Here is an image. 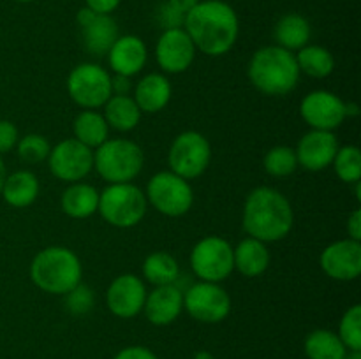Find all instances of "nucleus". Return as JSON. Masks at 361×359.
<instances>
[{
  "instance_id": "f257e3e1",
  "label": "nucleus",
  "mask_w": 361,
  "mask_h": 359,
  "mask_svg": "<svg viewBox=\"0 0 361 359\" xmlns=\"http://www.w3.org/2000/svg\"><path fill=\"white\" fill-rule=\"evenodd\" d=\"M183 30L192 39L197 51L222 56L231 51L240 34L236 11L224 0H200L185 14Z\"/></svg>"
},
{
  "instance_id": "f03ea898",
  "label": "nucleus",
  "mask_w": 361,
  "mask_h": 359,
  "mask_svg": "<svg viewBox=\"0 0 361 359\" xmlns=\"http://www.w3.org/2000/svg\"><path fill=\"white\" fill-rule=\"evenodd\" d=\"M243 229L263 243L281 241L295 225L291 201L274 187H257L243 204Z\"/></svg>"
},
{
  "instance_id": "7ed1b4c3",
  "label": "nucleus",
  "mask_w": 361,
  "mask_h": 359,
  "mask_svg": "<svg viewBox=\"0 0 361 359\" xmlns=\"http://www.w3.org/2000/svg\"><path fill=\"white\" fill-rule=\"evenodd\" d=\"M247 73L250 83L270 97H282L295 90L302 74L295 53L277 44L257 49L250 58Z\"/></svg>"
},
{
  "instance_id": "20e7f679",
  "label": "nucleus",
  "mask_w": 361,
  "mask_h": 359,
  "mask_svg": "<svg viewBox=\"0 0 361 359\" xmlns=\"http://www.w3.org/2000/svg\"><path fill=\"white\" fill-rule=\"evenodd\" d=\"M83 266L76 253L67 246H46L30 263V280L42 292L66 296L81 284Z\"/></svg>"
},
{
  "instance_id": "39448f33",
  "label": "nucleus",
  "mask_w": 361,
  "mask_h": 359,
  "mask_svg": "<svg viewBox=\"0 0 361 359\" xmlns=\"http://www.w3.org/2000/svg\"><path fill=\"white\" fill-rule=\"evenodd\" d=\"M143 165L141 146L126 137H109L94 150V169L108 183H133Z\"/></svg>"
},
{
  "instance_id": "423d86ee",
  "label": "nucleus",
  "mask_w": 361,
  "mask_h": 359,
  "mask_svg": "<svg viewBox=\"0 0 361 359\" xmlns=\"http://www.w3.org/2000/svg\"><path fill=\"white\" fill-rule=\"evenodd\" d=\"M147 208V196L134 183H108V187L99 192L97 211L113 227H134L145 218Z\"/></svg>"
},
{
  "instance_id": "0eeeda50",
  "label": "nucleus",
  "mask_w": 361,
  "mask_h": 359,
  "mask_svg": "<svg viewBox=\"0 0 361 359\" xmlns=\"http://www.w3.org/2000/svg\"><path fill=\"white\" fill-rule=\"evenodd\" d=\"M147 201L154 210L166 217H182L192 208L194 192L189 180L173 171H161L147 185Z\"/></svg>"
},
{
  "instance_id": "6e6552de",
  "label": "nucleus",
  "mask_w": 361,
  "mask_h": 359,
  "mask_svg": "<svg viewBox=\"0 0 361 359\" xmlns=\"http://www.w3.org/2000/svg\"><path fill=\"white\" fill-rule=\"evenodd\" d=\"M67 94L80 108H102L113 95L111 74L97 63H80L67 76Z\"/></svg>"
},
{
  "instance_id": "1a4fd4ad",
  "label": "nucleus",
  "mask_w": 361,
  "mask_h": 359,
  "mask_svg": "<svg viewBox=\"0 0 361 359\" xmlns=\"http://www.w3.org/2000/svg\"><path fill=\"white\" fill-rule=\"evenodd\" d=\"M190 267L201 282L221 284L235 271L233 245L221 236H207L194 245Z\"/></svg>"
},
{
  "instance_id": "9d476101",
  "label": "nucleus",
  "mask_w": 361,
  "mask_h": 359,
  "mask_svg": "<svg viewBox=\"0 0 361 359\" xmlns=\"http://www.w3.org/2000/svg\"><path fill=\"white\" fill-rule=\"evenodd\" d=\"M210 141L196 130H185L173 139L169 146V171L185 180H194L203 175L210 165Z\"/></svg>"
},
{
  "instance_id": "9b49d317",
  "label": "nucleus",
  "mask_w": 361,
  "mask_h": 359,
  "mask_svg": "<svg viewBox=\"0 0 361 359\" xmlns=\"http://www.w3.org/2000/svg\"><path fill=\"white\" fill-rule=\"evenodd\" d=\"M183 310L197 322L219 324L231 312V298L221 284L200 280L183 292Z\"/></svg>"
},
{
  "instance_id": "f8f14e48",
  "label": "nucleus",
  "mask_w": 361,
  "mask_h": 359,
  "mask_svg": "<svg viewBox=\"0 0 361 359\" xmlns=\"http://www.w3.org/2000/svg\"><path fill=\"white\" fill-rule=\"evenodd\" d=\"M48 165L51 175L60 182H81L94 169V150L81 144L74 137H69L51 148Z\"/></svg>"
},
{
  "instance_id": "ddd939ff",
  "label": "nucleus",
  "mask_w": 361,
  "mask_h": 359,
  "mask_svg": "<svg viewBox=\"0 0 361 359\" xmlns=\"http://www.w3.org/2000/svg\"><path fill=\"white\" fill-rule=\"evenodd\" d=\"M300 115L312 130L328 132H334L348 118L345 102L328 90H314L307 94L300 104Z\"/></svg>"
},
{
  "instance_id": "4468645a",
  "label": "nucleus",
  "mask_w": 361,
  "mask_h": 359,
  "mask_svg": "<svg viewBox=\"0 0 361 359\" xmlns=\"http://www.w3.org/2000/svg\"><path fill=\"white\" fill-rule=\"evenodd\" d=\"M196 46L183 28L162 30L155 44V60L166 74L185 73L196 58Z\"/></svg>"
},
{
  "instance_id": "2eb2a0df",
  "label": "nucleus",
  "mask_w": 361,
  "mask_h": 359,
  "mask_svg": "<svg viewBox=\"0 0 361 359\" xmlns=\"http://www.w3.org/2000/svg\"><path fill=\"white\" fill-rule=\"evenodd\" d=\"M147 287L140 277L123 273L109 284L106 291V305L109 312L118 319H133L143 312Z\"/></svg>"
},
{
  "instance_id": "dca6fc26",
  "label": "nucleus",
  "mask_w": 361,
  "mask_h": 359,
  "mask_svg": "<svg viewBox=\"0 0 361 359\" xmlns=\"http://www.w3.org/2000/svg\"><path fill=\"white\" fill-rule=\"evenodd\" d=\"M321 270L337 282L356 280L361 273V241L338 239L330 243L319 256Z\"/></svg>"
},
{
  "instance_id": "f3484780",
  "label": "nucleus",
  "mask_w": 361,
  "mask_h": 359,
  "mask_svg": "<svg viewBox=\"0 0 361 359\" xmlns=\"http://www.w3.org/2000/svg\"><path fill=\"white\" fill-rule=\"evenodd\" d=\"M81 30V42L92 55H108L113 42L118 39V25L111 14H95L88 7L80 9L76 16Z\"/></svg>"
},
{
  "instance_id": "a211bd4d",
  "label": "nucleus",
  "mask_w": 361,
  "mask_h": 359,
  "mask_svg": "<svg viewBox=\"0 0 361 359\" xmlns=\"http://www.w3.org/2000/svg\"><path fill=\"white\" fill-rule=\"evenodd\" d=\"M337 150V137L328 130H310L305 136H302V139L298 141V146L295 148L300 168L312 172L330 168Z\"/></svg>"
},
{
  "instance_id": "6ab92c4d",
  "label": "nucleus",
  "mask_w": 361,
  "mask_h": 359,
  "mask_svg": "<svg viewBox=\"0 0 361 359\" xmlns=\"http://www.w3.org/2000/svg\"><path fill=\"white\" fill-rule=\"evenodd\" d=\"M147 44H145L143 39L133 34L118 35V39L113 42L108 51L109 67L118 76H136L147 65Z\"/></svg>"
},
{
  "instance_id": "aec40b11",
  "label": "nucleus",
  "mask_w": 361,
  "mask_h": 359,
  "mask_svg": "<svg viewBox=\"0 0 361 359\" xmlns=\"http://www.w3.org/2000/svg\"><path fill=\"white\" fill-rule=\"evenodd\" d=\"M143 312L154 326H169L183 312V292L176 284L154 287L147 292Z\"/></svg>"
},
{
  "instance_id": "412c9836",
  "label": "nucleus",
  "mask_w": 361,
  "mask_h": 359,
  "mask_svg": "<svg viewBox=\"0 0 361 359\" xmlns=\"http://www.w3.org/2000/svg\"><path fill=\"white\" fill-rule=\"evenodd\" d=\"M173 95L171 83L168 77L161 73H152L141 77L134 87V101L141 113H154L162 111L169 104Z\"/></svg>"
},
{
  "instance_id": "4be33fe9",
  "label": "nucleus",
  "mask_w": 361,
  "mask_h": 359,
  "mask_svg": "<svg viewBox=\"0 0 361 359\" xmlns=\"http://www.w3.org/2000/svg\"><path fill=\"white\" fill-rule=\"evenodd\" d=\"M233 260L238 273L247 278H256L270 266V252L267 248V243L247 236L236 245V248H233Z\"/></svg>"
},
{
  "instance_id": "5701e85b",
  "label": "nucleus",
  "mask_w": 361,
  "mask_h": 359,
  "mask_svg": "<svg viewBox=\"0 0 361 359\" xmlns=\"http://www.w3.org/2000/svg\"><path fill=\"white\" fill-rule=\"evenodd\" d=\"M62 211L71 218H88L97 213L99 208V190L90 183L76 182L69 183L60 197Z\"/></svg>"
},
{
  "instance_id": "b1692460",
  "label": "nucleus",
  "mask_w": 361,
  "mask_h": 359,
  "mask_svg": "<svg viewBox=\"0 0 361 359\" xmlns=\"http://www.w3.org/2000/svg\"><path fill=\"white\" fill-rule=\"evenodd\" d=\"M0 196L13 208L30 206L39 196L37 176L32 171H27V169L11 172V175L6 176Z\"/></svg>"
},
{
  "instance_id": "393cba45",
  "label": "nucleus",
  "mask_w": 361,
  "mask_h": 359,
  "mask_svg": "<svg viewBox=\"0 0 361 359\" xmlns=\"http://www.w3.org/2000/svg\"><path fill=\"white\" fill-rule=\"evenodd\" d=\"M312 28H310L309 20L298 13L284 14L277 21L274 30V37L277 46L288 49V51H298L303 46L309 44Z\"/></svg>"
},
{
  "instance_id": "a878e982",
  "label": "nucleus",
  "mask_w": 361,
  "mask_h": 359,
  "mask_svg": "<svg viewBox=\"0 0 361 359\" xmlns=\"http://www.w3.org/2000/svg\"><path fill=\"white\" fill-rule=\"evenodd\" d=\"M102 109H104L102 116L108 122L109 129H115L118 132H129L136 129L143 115L130 95H111Z\"/></svg>"
},
{
  "instance_id": "bb28decb",
  "label": "nucleus",
  "mask_w": 361,
  "mask_h": 359,
  "mask_svg": "<svg viewBox=\"0 0 361 359\" xmlns=\"http://www.w3.org/2000/svg\"><path fill=\"white\" fill-rule=\"evenodd\" d=\"M74 139L88 146L90 150L101 146L106 139H109V125L102 113L95 109H83L74 118L73 123Z\"/></svg>"
},
{
  "instance_id": "cd10ccee",
  "label": "nucleus",
  "mask_w": 361,
  "mask_h": 359,
  "mask_svg": "<svg viewBox=\"0 0 361 359\" xmlns=\"http://www.w3.org/2000/svg\"><path fill=\"white\" fill-rule=\"evenodd\" d=\"M180 275V266L176 263L175 257L171 253L164 252V250H157L147 256L143 260V277L148 284L154 287L159 285H169L176 284Z\"/></svg>"
},
{
  "instance_id": "c85d7f7f",
  "label": "nucleus",
  "mask_w": 361,
  "mask_h": 359,
  "mask_svg": "<svg viewBox=\"0 0 361 359\" xmlns=\"http://www.w3.org/2000/svg\"><path fill=\"white\" fill-rule=\"evenodd\" d=\"M303 348L309 359H345L349 352L338 334L330 329H316L309 333Z\"/></svg>"
},
{
  "instance_id": "c756f323",
  "label": "nucleus",
  "mask_w": 361,
  "mask_h": 359,
  "mask_svg": "<svg viewBox=\"0 0 361 359\" xmlns=\"http://www.w3.org/2000/svg\"><path fill=\"white\" fill-rule=\"evenodd\" d=\"M295 56L300 73L307 74L310 77H316V80L328 77L335 69L334 55L326 48H323V46L307 44L302 49H298V55Z\"/></svg>"
},
{
  "instance_id": "7c9ffc66",
  "label": "nucleus",
  "mask_w": 361,
  "mask_h": 359,
  "mask_svg": "<svg viewBox=\"0 0 361 359\" xmlns=\"http://www.w3.org/2000/svg\"><path fill=\"white\" fill-rule=\"evenodd\" d=\"M264 171L275 178H284V176L293 175L298 169V158H296L295 148L279 144V146L270 148L263 158Z\"/></svg>"
},
{
  "instance_id": "2f4dec72",
  "label": "nucleus",
  "mask_w": 361,
  "mask_h": 359,
  "mask_svg": "<svg viewBox=\"0 0 361 359\" xmlns=\"http://www.w3.org/2000/svg\"><path fill=\"white\" fill-rule=\"evenodd\" d=\"M335 172L338 178L344 183H358L361 180V151L355 144H348V146H338L337 153H335L334 162Z\"/></svg>"
},
{
  "instance_id": "473e14b6",
  "label": "nucleus",
  "mask_w": 361,
  "mask_h": 359,
  "mask_svg": "<svg viewBox=\"0 0 361 359\" xmlns=\"http://www.w3.org/2000/svg\"><path fill=\"white\" fill-rule=\"evenodd\" d=\"M338 338L349 352L361 351V306L353 305L345 310L338 324Z\"/></svg>"
},
{
  "instance_id": "72a5a7b5",
  "label": "nucleus",
  "mask_w": 361,
  "mask_h": 359,
  "mask_svg": "<svg viewBox=\"0 0 361 359\" xmlns=\"http://www.w3.org/2000/svg\"><path fill=\"white\" fill-rule=\"evenodd\" d=\"M18 157L28 164H37L48 158L49 151H51V144L41 134H27L21 139H18L16 144Z\"/></svg>"
},
{
  "instance_id": "f704fd0d",
  "label": "nucleus",
  "mask_w": 361,
  "mask_h": 359,
  "mask_svg": "<svg viewBox=\"0 0 361 359\" xmlns=\"http://www.w3.org/2000/svg\"><path fill=\"white\" fill-rule=\"evenodd\" d=\"M66 306L74 315H83L94 306V291L83 284H78L66 294Z\"/></svg>"
},
{
  "instance_id": "c9c22d12",
  "label": "nucleus",
  "mask_w": 361,
  "mask_h": 359,
  "mask_svg": "<svg viewBox=\"0 0 361 359\" xmlns=\"http://www.w3.org/2000/svg\"><path fill=\"white\" fill-rule=\"evenodd\" d=\"M157 21L162 27V30H171V28H183L185 14L176 11L175 7L169 6L168 2L162 4L157 9Z\"/></svg>"
},
{
  "instance_id": "e433bc0d",
  "label": "nucleus",
  "mask_w": 361,
  "mask_h": 359,
  "mask_svg": "<svg viewBox=\"0 0 361 359\" xmlns=\"http://www.w3.org/2000/svg\"><path fill=\"white\" fill-rule=\"evenodd\" d=\"M18 127L9 120H0V155L7 153L18 144Z\"/></svg>"
},
{
  "instance_id": "4c0bfd02",
  "label": "nucleus",
  "mask_w": 361,
  "mask_h": 359,
  "mask_svg": "<svg viewBox=\"0 0 361 359\" xmlns=\"http://www.w3.org/2000/svg\"><path fill=\"white\" fill-rule=\"evenodd\" d=\"M113 359H159L150 348L143 347V345H130V347L122 348L116 352Z\"/></svg>"
},
{
  "instance_id": "58836bf2",
  "label": "nucleus",
  "mask_w": 361,
  "mask_h": 359,
  "mask_svg": "<svg viewBox=\"0 0 361 359\" xmlns=\"http://www.w3.org/2000/svg\"><path fill=\"white\" fill-rule=\"evenodd\" d=\"M122 0H85V7L94 11L95 14H111L118 9Z\"/></svg>"
},
{
  "instance_id": "ea45409f",
  "label": "nucleus",
  "mask_w": 361,
  "mask_h": 359,
  "mask_svg": "<svg viewBox=\"0 0 361 359\" xmlns=\"http://www.w3.org/2000/svg\"><path fill=\"white\" fill-rule=\"evenodd\" d=\"M348 234L349 239H355V241H361V210L356 208L348 218Z\"/></svg>"
},
{
  "instance_id": "a19ab883",
  "label": "nucleus",
  "mask_w": 361,
  "mask_h": 359,
  "mask_svg": "<svg viewBox=\"0 0 361 359\" xmlns=\"http://www.w3.org/2000/svg\"><path fill=\"white\" fill-rule=\"evenodd\" d=\"M130 88H133V84H130V77L118 76V74L111 76V92H113V95H129Z\"/></svg>"
},
{
  "instance_id": "79ce46f5",
  "label": "nucleus",
  "mask_w": 361,
  "mask_h": 359,
  "mask_svg": "<svg viewBox=\"0 0 361 359\" xmlns=\"http://www.w3.org/2000/svg\"><path fill=\"white\" fill-rule=\"evenodd\" d=\"M166 2L171 7H175L176 11H180V13L187 14L197 2H200V0H166Z\"/></svg>"
},
{
  "instance_id": "37998d69",
  "label": "nucleus",
  "mask_w": 361,
  "mask_h": 359,
  "mask_svg": "<svg viewBox=\"0 0 361 359\" xmlns=\"http://www.w3.org/2000/svg\"><path fill=\"white\" fill-rule=\"evenodd\" d=\"M6 176H7L6 165H4L2 155H0V192H2V187H4V182H6Z\"/></svg>"
},
{
  "instance_id": "c03bdc74",
  "label": "nucleus",
  "mask_w": 361,
  "mask_h": 359,
  "mask_svg": "<svg viewBox=\"0 0 361 359\" xmlns=\"http://www.w3.org/2000/svg\"><path fill=\"white\" fill-rule=\"evenodd\" d=\"M194 359H215V358H214V354H212V352L200 351V352H196V354H194Z\"/></svg>"
},
{
  "instance_id": "a18cd8bd",
  "label": "nucleus",
  "mask_w": 361,
  "mask_h": 359,
  "mask_svg": "<svg viewBox=\"0 0 361 359\" xmlns=\"http://www.w3.org/2000/svg\"><path fill=\"white\" fill-rule=\"evenodd\" d=\"M345 359H361V351H353L345 355Z\"/></svg>"
},
{
  "instance_id": "49530a36",
  "label": "nucleus",
  "mask_w": 361,
  "mask_h": 359,
  "mask_svg": "<svg viewBox=\"0 0 361 359\" xmlns=\"http://www.w3.org/2000/svg\"><path fill=\"white\" fill-rule=\"evenodd\" d=\"M16 2H21V4H28V2H34V0H16Z\"/></svg>"
}]
</instances>
